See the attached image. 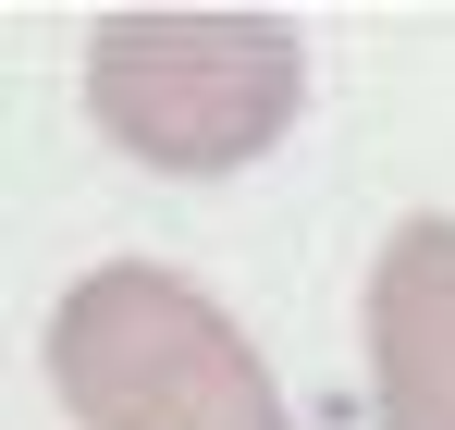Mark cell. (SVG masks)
I'll use <instances>...</instances> for the list:
<instances>
[{
  "label": "cell",
  "instance_id": "cell-2",
  "mask_svg": "<svg viewBox=\"0 0 455 430\" xmlns=\"http://www.w3.org/2000/svg\"><path fill=\"white\" fill-rule=\"evenodd\" d=\"M50 394L75 430H283L271 357L210 283L160 259H99L50 307Z\"/></svg>",
  "mask_w": 455,
  "mask_h": 430
},
{
  "label": "cell",
  "instance_id": "cell-1",
  "mask_svg": "<svg viewBox=\"0 0 455 430\" xmlns=\"http://www.w3.org/2000/svg\"><path fill=\"white\" fill-rule=\"evenodd\" d=\"M86 111L136 172L210 185L259 172L307 111V50L283 12H210V0H136L86 37Z\"/></svg>",
  "mask_w": 455,
  "mask_h": 430
},
{
  "label": "cell",
  "instance_id": "cell-3",
  "mask_svg": "<svg viewBox=\"0 0 455 430\" xmlns=\"http://www.w3.org/2000/svg\"><path fill=\"white\" fill-rule=\"evenodd\" d=\"M370 418L455 430V210H419L370 259Z\"/></svg>",
  "mask_w": 455,
  "mask_h": 430
}]
</instances>
